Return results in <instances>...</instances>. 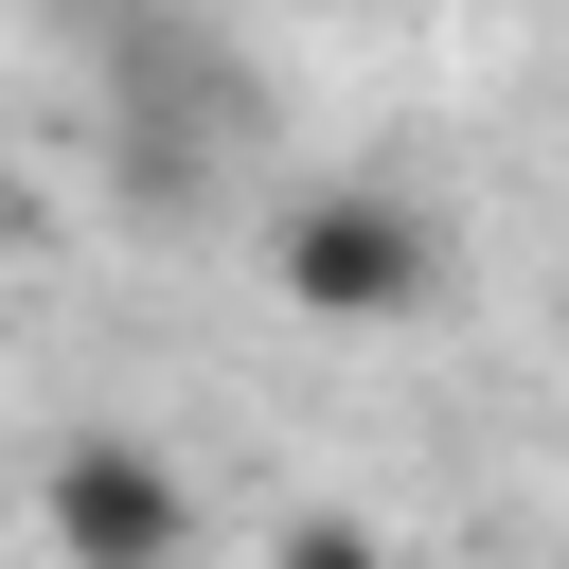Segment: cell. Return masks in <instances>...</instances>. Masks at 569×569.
<instances>
[{
    "label": "cell",
    "mask_w": 569,
    "mask_h": 569,
    "mask_svg": "<svg viewBox=\"0 0 569 569\" xmlns=\"http://www.w3.org/2000/svg\"><path fill=\"white\" fill-rule=\"evenodd\" d=\"M267 284H284L320 338H391V320L445 302V213H427L409 178H302V196L267 213Z\"/></svg>",
    "instance_id": "obj_1"
},
{
    "label": "cell",
    "mask_w": 569,
    "mask_h": 569,
    "mask_svg": "<svg viewBox=\"0 0 569 569\" xmlns=\"http://www.w3.org/2000/svg\"><path fill=\"white\" fill-rule=\"evenodd\" d=\"M36 533H53V569H196V480L142 427H71L36 462Z\"/></svg>",
    "instance_id": "obj_2"
},
{
    "label": "cell",
    "mask_w": 569,
    "mask_h": 569,
    "mask_svg": "<svg viewBox=\"0 0 569 569\" xmlns=\"http://www.w3.org/2000/svg\"><path fill=\"white\" fill-rule=\"evenodd\" d=\"M267 569H391V551H373L356 516H284V533H267Z\"/></svg>",
    "instance_id": "obj_3"
},
{
    "label": "cell",
    "mask_w": 569,
    "mask_h": 569,
    "mask_svg": "<svg viewBox=\"0 0 569 569\" xmlns=\"http://www.w3.org/2000/svg\"><path fill=\"white\" fill-rule=\"evenodd\" d=\"M0 267H18V196H0Z\"/></svg>",
    "instance_id": "obj_4"
}]
</instances>
